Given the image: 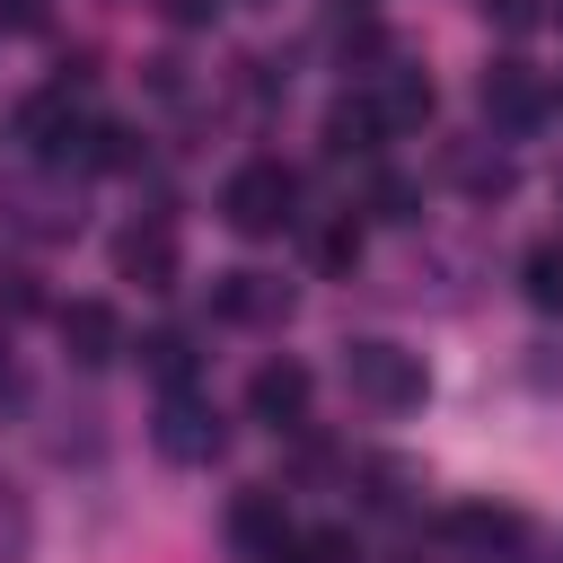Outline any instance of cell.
Returning a JSON list of instances; mask_svg holds the SVG:
<instances>
[{"instance_id":"cell-1","label":"cell","mask_w":563,"mask_h":563,"mask_svg":"<svg viewBox=\"0 0 563 563\" xmlns=\"http://www.w3.org/2000/svg\"><path fill=\"white\" fill-rule=\"evenodd\" d=\"M290 202H299V176H290L282 158H246V167L220 185V220H229L238 238H273V229L290 220Z\"/></svg>"},{"instance_id":"cell-2","label":"cell","mask_w":563,"mask_h":563,"mask_svg":"<svg viewBox=\"0 0 563 563\" xmlns=\"http://www.w3.org/2000/svg\"><path fill=\"white\" fill-rule=\"evenodd\" d=\"M343 378H352V396H369V405H387V413L422 405V361H413V352H396V343H352Z\"/></svg>"},{"instance_id":"cell-3","label":"cell","mask_w":563,"mask_h":563,"mask_svg":"<svg viewBox=\"0 0 563 563\" xmlns=\"http://www.w3.org/2000/svg\"><path fill=\"white\" fill-rule=\"evenodd\" d=\"M229 537H238L246 563H282V545H290V510H282V493H246V501L229 510Z\"/></svg>"},{"instance_id":"cell-4","label":"cell","mask_w":563,"mask_h":563,"mask_svg":"<svg viewBox=\"0 0 563 563\" xmlns=\"http://www.w3.org/2000/svg\"><path fill=\"white\" fill-rule=\"evenodd\" d=\"M246 405H255L273 431H290V422L308 413V369H299V361H264L255 387H246Z\"/></svg>"},{"instance_id":"cell-5","label":"cell","mask_w":563,"mask_h":563,"mask_svg":"<svg viewBox=\"0 0 563 563\" xmlns=\"http://www.w3.org/2000/svg\"><path fill=\"white\" fill-rule=\"evenodd\" d=\"M158 449H167V457H185V466H194V457H211V449H220V413H211V405H194V396H167V413H158Z\"/></svg>"},{"instance_id":"cell-6","label":"cell","mask_w":563,"mask_h":563,"mask_svg":"<svg viewBox=\"0 0 563 563\" xmlns=\"http://www.w3.org/2000/svg\"><path fill=\"white\" fill-rule=\"evenodd\" d=\"M114 255H123V273H132L141 290H167V282H176V229H167V220L123 229V246H114Z\"/></svg>"},{"instance_id":"cell-7","label":"cell","mask_w":563,"mask_h":563,"mask_svg":"<svg viewBox=\"0 0 563 563\" xmlns=\"http://www.w3.org/2000/svg\"><path fill=\"white\" fill-rule=\"evenodd\" d=\"M62 343H70L79 361H114V352H123V325H114V308L70 299V308H62Z\"/></svg>"},{"instance_id":"cell-8","label":"cell","mask_w":563,"mask_h":563,"mask_svg":"<svg viewBox=\"0 0 563 563\" xmlns=\"http://www.w3.org/2000/svg\"><path fill=\"white\" fill-rule=\"evenodd\" d=\"M18 141L53 158V150L70 141V88H44V97H26V106H18Z\"/></svg>"},{"instance_id":"cell-9","label":"cell","mask_w":563,"mask_h":563,"mask_svg":"<svg viewBox=\"0 0 563 563\" xmlns=\"http://www.w3.org/2000/svg\"><path fill=\"white\" fill-rule=\"evenodd\" d=\"M290 290L264 282V273H220V317H282Z\"/></svg>"},{"instance_id":"cell-10","label":"cell","mask_w":563,"mask_h":563,"mask_svg":"<svg viewBox=\"0 0 563 563\" xmlns=\"http://www.w3.org/2000/svg\"><path fill=\"white\" fill-rule=\"evenodd\" d=\"M449 537H466V545H519V519L510 510H449Z\"/></svg>"},{"instance_id":"cell-11","label":"cell","mask_w":563,"mask_h":563,"mask_svg":"<svg viewBox=\"0 0 563 563\" xmlns=\"http://www.w3.org/2000/svg\"><path fill=\"white\" fill-rule=\"evenodd\" d=\"M141 361H150L167 387H185V378H194V343H185L176 325H167V334H150V343H141Z\"/></svg>"},{"instance_id":"cell-12","label":"cell","mask_w":563,"mask_h":563,"mask_svg":"<svg viewBox=\"0 0 563 563\" xmlns=\"http://www.w3.org/2000/svg\"><path fill=\"white\" fill-rule=\"evenodd\" d=\"M282 563H352V528H308L282 545Z\"/></svg>"},{"instance_id":"cell-13","label":"cell","mask_w":563,"mask_h":563,"mask_svg":"<svg viewBox=\"0 0 563 563\" xmlns=\"http://www.w3.org/2000/svg\"><path fill=\"white\" fill-rule=\"evenodd\" d=\"M484 106H501V114H537V88H528V70H519V62H501V70L484 79Z\"/></svg>"},{"instance_id":"cell-14","label":"cell","mask_w":563,"mask_h":563,"mask_svg":"<svg viewBox=\"0 0 563 563\" xmlns=\"http://www.w3.org/2000/svg\"><path fill=\"white\" fill-rule=\"evenodd\" d=\"M528 299H545V308L563 299V255H554V246H537V255H528Z\"/></svg>"},{"instance_id":"cell-15","label":"cell","mask_w":563,"mask_h":563,"mask_svg":"<svg viewBox=\"0 0 563 563\" xmlns=\"http://www.w3.org/2000/svg\"><path fill=\"white\" fill-rule=\"evenodd\" d=\"M457 176H466V185H475V194H501V185H510V158H466V167H457Z\"/></svg>"},{"instance_id":"cell-16","label":"cell","mask_w":563,"mask_h":563,"mask_svg":"<svg viewBox=\"0 0 563 563\" xmlns=\"http://www.w3.org/2000/svg\"><path fill=\"white\" fill-rule=\"evenodd\" d=\"M352 255H361V238H352V229H325V238H317V264H325V273H343Z\"/></svg>"},{"instance_id":"cell-17","label":"cell","mask_w":563,"mask_h":563,"mask_svg":"<svg viewBox=\"0 0 563 563\" xmlns=\"http://www.w3.org/2000/svg\"><path fill=\"white\" fill-rule=\"evenodd\" d=\"M44 18V0H0V26H35Z\"/></svg>"},{"instance_id":"cell-18","label":"cell","mask_w":563,"mask_h":563,"mask_svg":"<svg viewBox=\"0 0 563 563\" xmlns=\"http://www.w3.org/2000/svg\"><path fill=\"white\" fill-rule=\"evenodd\" d=\"M167 18H176V26H202L211 9H202V0H167Z\"/></svg>"}]
</instances>
